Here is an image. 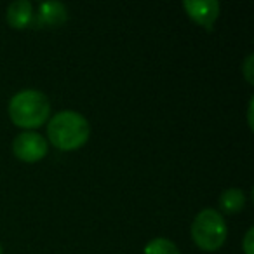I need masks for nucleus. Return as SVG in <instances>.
Masks as SVG:
<instances>
[{"label": "nucleus", "mask_w": 254, "mask_h": 254, "mask_svg": "<svg viewBox=\"0 0 254 254\" xmlns=\"http://www.w3.org/2000/svg\"><path fill=\"white\" fill-rule=\"evenodd\" d=\"M143 253L145 254H181L176 244L171 242V240H167V239H162V237L150 240V242L145 246V251H143Z\"/></svg>", "instance_id": "obj_9"}, {"label": "nucleus", "mask_w": 254, "mask_h": 254, "mask_svg": "<svg viewBox=\"0 0 254 254\" xmlns=\"http://www.w3.org/2000/svg\"><path fill=\"white\" fill-rule=\"evenodd\" d=\"M66 19H68L66 7L61 2H42L39 5V14H37L39 26L56 28V26L64 25Z\"/></svg>", "instance_id": "obj_6"}, {"label": "nucleus", "mask_w": 254, "mask_h": 254, "mask_svg": "<svg viewBox=\"0 0 254 254\" xmlns=\"http://www.w3.org/2000/svg\"><path fill=\"white\" fill-rule=\"evenodd\" d=\"M254 228H249L246 233V237H244V242H242V247H244V253L246 254H254V247H253V239H254Z\"/></svg>", "instance_id": "obj_10"}, {"label": "nucleus", "mask_w": 254, "mask_h": 254, "mask_svg": "<svg viewBox=\"0 0 254 254\" xmlns=\"http://www.w3.org/2000/svg\"><path fill=\"white\" fill-rule=\"evenodd\" d=\"M183 9L202 28H205L207 32L214 30V23L219 16L218 0H185Z\"/></svg>", "instance_id": "obj_5"}, {"label": "nucleus", "mask_w": 254, "mask_h": 254, "mask_svg": "<svg viewBox=\"0 0 254 254\" xmlns=\"http://www.w3.org/2000/svg\"><path fill=\"white\" fill-rule=\"evenodd\" d=\"M244 205H246V193L240 188H228L219 197V207L226 214H237L242 211Z\"/></svg>", "instance_id": "obj_8"}, {"label": "nucleus", "mask_w": 254, "mask_h": 254, "mask_svg": "<svg viewBox=\"0 0 254 254\" xmlns=\"http://www.w3.org/2000/svg\"><path fill=\"white\" fill-rule=\"evenodd\" d=\"M0 254H2V247H0Z\"/></svg>", "instance_id": "obj_12"}, {"label": "nucleus", "mask_w": 254, "mask_h": 254, "mask_svg": "<svg viewBox=\"0 0 254 254\" xmlns=\"http://www.w3.org/2000/svg\"><path fill=\"white\" fill-rule=\"evenodd\" d=\"M251 64H253V54H249L247 56V60H246V63H244V75H246V78H247V82L249 84H253V70H251Z\"/></svg>", "instance_id": "obj_11"}, {"label": "nucleus", "mask_w": 254, "mask_h": 254, "mask_svg": "<svg viewBox=\"0 0 254 254\" xmlns=\"http://www.w3.org/2000/svg\"><path fill=\"white\" fill-rule=\"evenodd\" d=\"M12 152L23 162H39L47 155V141L39 132L25 131L14 138Z\"/></svg>", "instance_id": "obj_4"}, {"label": "nucleus", "mask_w": 254, "mask_h": 254, "mask_svg": "<svg viewBox=\"0 0 254 254\" xmlns=\"http://www.w3.org/2000/svg\"><path fill=\"white\" fill-rule=\"evenodd\" d=\"M91 134V127L84 115L71 110L56 113L47 124V138L63 152H71L84 146Z\"/></svg>", "instance_id": "obj_1"}, {"label": "nucleus", "mask_w": 254, "mask_h": 254, "mask_svg": "<svg viewBox=\"0 0 254 254\" xmlns=\"http://www.w3.org/2000/svg\"><path fill=\"white\" fill-rule=\"evenodd\" d=\"M228 228L223 216L214 209H204L191 223V239L202 251H218L226 242Z\"/></svg>", "instance_id": "obj_3"}, {"label": "nucleus", "mask_w": 254, "mask_h": 254, "mask_svg": "<svg viewBox=\"0 0 254 254\" xmlns=\"http://www.w3.org/2000/svg\"><path fill=\"white\" fill-rule=\"evenodd\" d=\"M7 23L16 30H25L35 19V12H33V5L28 0H18V2H12L7 7Z\"/></svg>", "instance_id": "obj_7"}, {"label": "nucleus", "mask_w": 254, "mask_h": 254, "mask_svg": "<svg viewBox=\"0 0 254 254\" xmlns=\"http://www.w3.org/2000/svg\"><path fill=\"white\" fill-rule=\"evenodd\" d=\"M51 115V103L44 92L25 89L14 94L9 101V117L18 127L37 129L44 126Z\"/></svg>", "instance_id": "obj_2"}]
</instances>
